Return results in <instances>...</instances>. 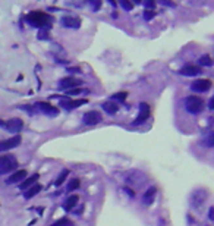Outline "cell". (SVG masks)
Returning <instances> with one entry per match:
<instances>
[{
	"instance_id": "1",
	"label": "cell",
	"mask_w": 214,
	"mask_h": 226,
	"mask_svg": "<svg viewBox=\"0 0 214 226\" xmlns=\"http://www.w3.org/2000/svg\"><path fill=\"white\" fill-rule=\"evenodd\" d=\"M125 182L132 188H139L147 182V176L139 170H131L125 175Z\"/></svg>"
},
{
	"instance_id": "2",
	"label": "cell",
	"mask_w": 214,
	"mask_h": 226,
	"mask_svg": "<svg viewBox=\"0 0 214 226\" xmlns=\"http://www.w3.org/2000/svg\"><path fill=\"white\" fill-rule=\"evenodd\" d=\"M15 167H18V160L15 156H12V154L0 156V175L9 173Z\"/></svg>"
},
{
	"instance_id": "3",
	"label": "cell",
	"mask_w": 214,
	"mask_h": 226,
	"mask_svg": "<svg viewBox=\"0 0 214 226\" xmlns=\"http://www.w3.org/2000/svg\"><path fill=\"white\" fill-rule=\"evenodd\" d=\"M208 198V191L207 189H195L191 195V206L195 210H201Z\"/></svg>"
},
{
	"instance_id": "4",
	"label": "cell",
	"mask_w": 214,
	"mask_h": 226,
	"mask_svg": "<svg viewBox=\"0 0 214 226\" xmlns=\"http://www.w3.org/2000/svg\"><path fill=\"white\" fill-rule=\"evenodd\" d=\"M27 21H28L31 25H34V27H37V28H43V27H45L49 22H51V18H49L45 13H43V12H31L28 16H27Z\"/></svg>"
},
{
	"instance_id": "5",
	"label": "cell",
	"mask_w": 214,
	"mask_h": 226,
	"mask_svg": "<svg viewBox=\"0 0 214 226\" xmlns=\"http://www.w3.org/2000/svg\"><path fill=\"white\" fill-rule=\"evenodd\" d=\"M185 107L186 110L189 113H194V115H197V113L203 112L204 109V100L201 97H197V96H189L186 97L185 100Z\"/></svg>"
},
{
	"instance_id": "6",
	"label": "cell",
	"mask_w": 214,
	"mask_h": 226,
	"mask_svg": "<svg viewBox=\"0 0 214 226\" xmlns=\"http://www.w3.org/2000/svg\"><path fill=\"white\" fill-rule=\"evenodd\" d=\"M103 120V116L100 112H97V110H91V112H87L82 116V122H84L85 125H90V126H92V125H97L100 124Z\"/></svg>"
},
{
	"instance_id": "7",
	"label": "cell",
	"mask_w": 214,
	"mask_h": 226,
	"mask_svg": "<svg viewBox=\"0 0 214 226\" xmlns=\"http://www.w3.org/2000/svg\"><path fill=\"white\" fill-rule=\"evenodd\" d=\"M21 135H15L12 138H7L5 141H0V151H7V150H12V148L18 147L21 144Z\"/></svg>"
},
{
	"instance_id": "8",
	"label": "cell",
	"mask_w": 214,
	"mask_h": 226,
	"mask_svg": "<svg viewBox=\"0 0 214 226\" xmlns=\"http://www.w3.org/2000/svg\"><path fill=\"white\" fill-rule=\"evenodd\" d=\"M35 107L38 109L41 113H44L47 116H57L59 115V109H56L54 106H51L50 103L47 102H40L35 104Z\"/></svg>"
},
{
	"instance_id": "9",
	"label": "cell",
	"mask_w": 214,
	"mask_h": 226,
	"mask_svg": "<svg viewBox=\"0 0 214 226\" xmlns=\"http://www.w3.org/2000/svg\"><path fill=\"white\" fill-rule=\"evenodd\" d=\"M82 82L79 81V79L73 78V76H66V78H62L60 81H59V88L60 90H72V88H75L76 85H81Z\"/></svg>"
},
{
	"instance_id": "10",
	"label": "cell",
	"mask_w": 214,
	"mask_h": 226,
	"mask_svg": "<svg viewBox=\"0 0 214 226\" xmlns=\"http://www.w3.org/2000/svg\"><path fill=\"white\" fill-rule=\"evenodd\" d=\"M211 85H213V82L210 81V79H197V81H194L192 82V90L197 91V93H205V91H208L210 88H211Z\"/></svg>"
},
{
	"instance_id": "11",
	"label": "cell",
	"mask_w": 214,
	"mask_h": 226,
	"mask_svg": "<svg viewBox=\"0 0 214 226\" xmlns=\"http://www.w3.org/2000/svg\"><path fill=\"white\" fill-rule=\"evenodd\" d=\"M150 116V106L147 103H141L139 104V115L136 116V119L134 120V125H141L144 124Z\"/></svg>"
},
{
	"instance_id": "12",
	"label": "cell",
	"mask_w": 214,
	"mask_h": 226,
	"mask_svg": "<svg viewBox=\"0 0 214 226\" xmlns=\"http://www.w3.org/2000/svg\"><path fill=\"white\" fill-rule=\"evenodd\" d=\"M87 98H78V100H62L60 102V107L66 109V110H72V109H76L82 104H87Z\"/></svg>"
},
{
	"instance_id": "13",
	"label": "cell",
	"mask_w": 214,
	"mask_h": 226,
	"mask_svg": "<svg viewBox=\"0 0 214 226\" xmlns=\"http://www.w3.org/2000/svg\"><path fill=\"white\" fill-rule=\"evenodd\" d=\"M3 126H5L9 132H19V131L22 129L24 122L19 118H13V119H9V120H7Z\"/></svg>"
},
{
	"instance_id": "14",
	"label": "cell",
	"mask_w": 214,
	"mask_h": 226,
	"mask_svg": "<svg viewBox=\"0 0 214 226\" xmlns=\"http://www.w3.org/2000/svg\"><path fill=\"white\" fill-rule=\"evenodd\" d=\"M179 74L183 75V76H195V75L201 74V68L197 66V65H191V63H188V65H185L183 68L179 69Z\"/></svg>"
},
{
	"instance_id": "15",
	"label": "cell",
	"mask_w": 214,
	"mask_h": 226,
	"mask_svg": "<svg viewBox=\"0 0 214 226\" xmlns=\"http://www.w3.org/2000/svg\"><path fill=\"white\" fill-rule=\"evenodd\" d=\"M60 22H62V25L66 27V28L78 29L79 27H81V19H79V18H75V16H69V15L63 16L62 19H60Z\"/></svg>"
},
{
	"instance_id": "16",
	"label": "cell",
	"mask_w": 214,
	"mask_h": 226,
	"mask_svg": "<svg viewBox=\"0 0 214 226\" xmlns=\"http://www.w3.org/2000/svg\"><path fill=\"white\" fill-rule=\"evenodd\" d=\"M25 179H27V170L21 169V170H16L6 182H7V184H21V182H24Z\"/></svg>"
},
{
	"instance_id": "17",
	"label": "cell",
	"mask_w": 214,
	"mask_h": 226,
	"mask_svg": "<svg viewBox=\"0 0 214 226\" xmlns=\"http://www.w3.org/2000/svg\"><path fill=\"white\" fill-rule=\"evenodd\" d=\"M156 194H157V188L156 187H150L144 192V197H142V201L145 206H150V204L154 201V198H156Z\"/></svg>"
},
{
	"instance_id": "18",
	"label": "cell",
	"mask_w": 214,
	"mask_h": 226,
	"mask_svg": "<svg viewBox=\"0 0 214 226\" xmlns=\"http://www.w3.org/2000/svg\"><path fill=\"white\" fill-rule=\"evenodd\" d=\"M40 176H38V173H34V175H31L29 178H27L24 182H21L19 184V188L22 189V191H27L28 188H31L32 185H35V182H37V179H38Z\"/></svg>"
},
{
	"instance_id": "19",
	"label": "cell",
	"mask_w": 214,
	"mask_h": 226,
	"mask_svg": "<svg viewBox=\"0 0 214 226\" xmlns=\"http://www.w3.org/2000/svg\"><path fill=\"white\" fill-rule=\"evenodd\" d=\"M43 189V187L40 185V184H35V185H32L31 188H28L27 191L24 192V197L27 198V200H29V198H32V197H35L37 194H38L40 191Z\"/></svg>"
},
{
	"instance_id": "20",
	"label": "cell",
	"mask_w": 214,
	"mask_h": 226,
	"mask_svg": "<svg viewBox=\"0 0 214 226\" xmlns=\"http://www.w3.org/2000/svg\"><path fill=\"white\" fill-rule=\"evenodd\" d=\"M78 200H79L78 195H71V197L66 200V203L63 204V209L66 210V211H71V210H73V207L78 204Z\"/></svg>"
},
{
	"instance_id": "21",
	"label": "cell",
	"mask_w": 214,
	"mask_h": 226,
	"mask_svg": "<svg viewBox=\"0 0 214 226\" xmlns=\"http://www.w3.org/2000/svg\"><path fill=\"white\" fill-rule=\"evenodd\" d=\"M103 109H104L109 115H114V113H118L119 106L116 104V103H113V102H106L104 104H103Z\"/></svg>"
},
{
	"instance_id": "22",
	"label": "cell",
	"mask_w": 214,
	"mask_h": 226,
	"mask_svg": "<svg viewBox=\"0 0 214 226\" xmlns=\"http://www.w3.org/2000/svg\"><path fill=\"white\" fill-rule=\"evenodd\" d=\"M68 175H69V170H68V169H63V170H62V173L57 176V179H56V182H54V185H56V187H60L63 182H65V179L68 178Z\"/></svg>"
},
{
	"instance_id": "23",
	"label": "cell",
	"mask_w": 214,
	"mask_h": 226,
	"mask_svg": "<svg viewBox=\"0 0 214 226\" xmlns=\"http://www.w3.org/2000/svg\"><path fill=\"white\" fill-rule=\"evenodd\" d=\"M199 65H203V66H213V59L208 56V54H204V56H201L199 57Z\"/></svg>"
},
{
	"instance_id": "24",
	"label": "cell",
	"mask_w": 214,
	"mask_h": 226,
	"mask_svg": "<svg viewBox=\"0 0 214 226\" xmlns=\"http://www.w3.org/2000/svg\"><path fill=\"white\" fill-rule=\"evenodd\" d=\"M51 226H73V222L71 220V219H68V217H63L60 220L54 222Z\"/></svg>"
},
{
	"instance_id": "25",
	"label": "cell",
	"mask_w": 214,
	"mask_h": 226,
	"mask_svg": "<svg viewBox=\"0 0 214 226\" xmlns=\"http://www.w3.org/2000/svg\"><path fill=\"white\" fill-rule=\"evenodd\" d=\"M88 91L87 90H82V88H72V90H68L66 94L68 96H78V94H87Z\"/></svg>"
},
{
	"instance_id": "26",
	"label": "cell",
	"mask_w": 214,
	"mask_h": 226,
	"mask_svg": "<svg viewBox=\"0 0 214 226\" xmlns=\"http://www.w3.org/2000/svg\"><path fill=\"white\" fill-rule=\"evenodd\" d=\"M120 6L123 7L125 11H132V7H134L132 2H128V0H120Z\"/></svg>"
},
{
	"instance_id": "27",
	"label": "cell",
	"mask_w": 214,
	"mask_h": 226,
	"mask_svg": "<svg viewBox=\"0 0 214 226\" xmlns=\"http://www.w3.org/2000/svg\"><path fill=\"white\" fill-rule=\"evenodd\" d=\"M126 97H128V93H126V91H122V93H118V94H114V96H113V98H114V100L125 102V100H126Z\"/></svg>"
},
{
	"instance_id": "28",
	"label": "cell",
	"mask_w": 214,
	"mask_h": 226,
	"mask_svg": "<svg viewBox=\"0 0 214 226\" xmlns=\"http://www.w3.org/2000/svg\"><path fill=\"white\" fill-rule=\"evenodd\" d=\"M79 184H81L79 179H73V181H71V184L68 185V191H75V189L79 187Z\"/></svg>"
},
{
	"instance_id": "29",
	"label": "cell",
	"mask_w": 214,
	"mask_h": 226,
	"mask_svg": "<svg viewBox=\"0 0 214 226\" xmlns=\"http://www.w3.org/2000/svg\"><path fill=\"white\" fill-rule=\"evenodd\" d=\"M144 6L147 7V11H152V9L156 7V3L151 2V0H145V2H144Z\"/></svg>"
},
{
	"instance_id": "30",
	"label": "cell",
	"mask_w": 214,
	"mask_h": 226,
	"mask_svg": "<svg viewBox=\"0 0 214 226\" xmlns=\"http://www.w3.org/2000/svg\"><path fill=\"white\" fill-rule=\"evenodd\" d=\"M207 146H208V147H213L214 146V134L213 132H210L208 137H207Z\"/></svg>"
},
{
	"instance_id": "31",
	"label": "cell",
	"mask_w": 214,
	"mask_h": 226,
	"mask_svg": "<svg viewBox=\"0 0 214 226\" xmlns=\"http://www.w3.org/2000/svg\"><path fill=\"white\" fill-rule=\"evenodd\" d=\"M152 18H154V12L152 11H145L144 12V19L150 21V19H152Z\"/></svg>"
},
{
	"instance_id": "32",
	"label": "cell",
	"mask_w": 214,
	"mask_h": 226,
	"mask_svg": "<svg viewBox=\"0 0 214 226\" xmlns=\"http://www.w3.org/2000/svg\"><path fill=\"white\" fill-rule=\"evenodd\" d=\"M91 5H92V11H98V9L101 7V2H100V0H97V2H91Z\"/></svg>"
},
{
	"instance_id": "33",
	"label": "cell",
	"mask_w": 214,
	"mask_h": 226,
	"mask_svg": "<svg viewBox=\"0 0 214 226\" xmlns=\"http://www.w3.org/2000/svg\"><path fill=\"white\" fill-rule=\"evenodd\" d=\"M208 219H210V220H214V207H210V210H208Z\"/></svg>"
},
{
	"instance_id": "34",
	"label": "cell",
	"mask_w": 214,
	"mask_h": 226,
	"mask_svg": "<svg viewBox=\"0 0 214 226\" xmlns=\"http://www.w3.org/2000/svg\"><path fill=\"white\" fill-rule=\"evenodd\" d=\"M125 191L128 192V195H129V197H132V198L135 197V192L132 191V189H131V188H125Z\"/></svg>"
},
{
	"instance_id": "35",
	"label": "cell",
	"mask_w": 214,
	"mask_h": 226,
	"mask_svg": "<svg viewBox=\"0 0 214 226\" xmlns=\"http://www.w3.org/2000/svg\"><path fill=\"white\" fill-rule=\"evenodd\" d=\"M38 37H40L41 40H47V33H45V31H40Z\"/></svg>"
},
{
	"instance_id": "36",
	"label": "cell",
	"mask_w": 214,
	"mask_h": 226,
	"mask_svg": "<svg viewBox=\"0 0 214 226\" xmlns=\"http://www.w3.org/2000/svg\"><path fill=\"white\" fill-rule=\"evenodd\" d=\"M208 109H210V110H213V109H214V98H211V100H210V103H208Z\"/></svg>"
},
{
	"instance_id": "37",
	"label": "cell",
	"mask_w": 214,
	"mask_h": 226,
	"mask_svg": "<svg viewBox=\"0 0 214 226\" xmlns=\"http://www.w3.org/2000/svg\"><path fill=\"white\" fill-rule=\"evenodd\" d=\"M163 5H166V6H175L173 5V2H161Z\"/></svg>"
}]
</instances>
